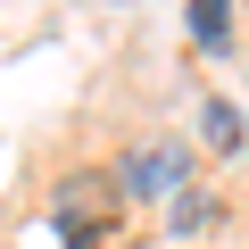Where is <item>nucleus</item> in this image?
Here are the masks:
<instances>
[{"mask_svg": "<svg viewBox=\"0 0 249 249\" xmlns=\"http://www.w3.org/2000/svg\"><path fill=\"white\" fill-rule=\"evenodd\" d=\"M116 199H124L116 175H75L58 191V241L67 249H100V232H116Z\"/></svg>", "mask_w": 249, "mask_h": 249, "instance_id": "nucleus-1", "label": "nucleus"}, {"mask_svg": "<svg viewBox=\"0 0 249 249\" xmlns=\"http://www.w3.org/2000/svg\"><path fill=\"white\" fill-rule=\"evenodd\" d=\"M124 183H133V191H175L183 183V150L166 142V150H142L133 166H124Z\"/></svg>", "mask_w": 249, "mask_h": 249, "instance_id": "nucleus-2", "label": "nucleus"}, {"mask_svg": "<svg viewBox=\"0 0 249 249\" xmlns=\"http://www.w3.org/2000/svg\"><path fill=\"white\" fill-rule=\"evenodd\" d=\"M199 124H208V142H216V150H241V142H249L241 108H224V100H208V116H199Z\"/></svg>", "mask_w": 249, "mask_h": 249, "instance_id": "nucleus-3", "label": "nucleus"}, {"mask_svg": "<svg viewBox=\"0 0 249 249\" xmlns=\"http://www.w3.org/2000/svg\"><path fill=\"white\" fill-rule=\"evenodd\" d=\"M191 34H199L208 50H224V42H232V17H224V0H191Z\"/></svg>", "mask_w": 249, "mask_h": 249, "instance_id": "nucleus-4", "label": "nucleus"}, {"mask_svg": "<svg viewBox=\"0 0 249 249\" xmlns=\"http://www.w3.org/2000/svg\"><path fill=\"white\" fill-rule=\"evenodd\" d=\"M199 224H216V199L208 191H183L175 199V232H199Z\"/></svg>", "mask_w": 249, "mask_h": 249, "instance_id": "nucleus-5", "label": "nucleus"}]
</instances>
